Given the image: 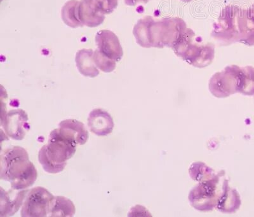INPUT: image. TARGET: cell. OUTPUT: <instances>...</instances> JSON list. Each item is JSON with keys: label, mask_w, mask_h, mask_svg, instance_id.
Listing matches in <instances>:
<instances>
[{"label": "cell", "mask_w": 254, "mask_h": 217, "mask_svg": "<svg viewBox=\"0 0 254 217\" xmlns=\"http://www.w3.org/2000/svg\"><path fill=\"white\" fill-rule=\"evenodd\" d=\"M149 1H150V0H125V3H126L127 5L133 6L140 3H147V2Z\"/></svg>", "instance_id": "23"}, {"label": "cell", "mask_w": 254, "mask_h": 217, "mask_svg": "<svg viewBox=\"0 0 254 217\" xmlns=\"http://www.w3.org/2000/svg\"><path fill=\"white\" fill-rule=\"evenodd\" d=\"M187 24L179 17H166L159 20L146 16L133 27L136 42L143 48H173L182 38Z\"/></svg>", "instance_id": "1"}, {"label": "cell", "mask_w": 254, "mask_h": 217, "mask_svg": "<svg viewBox=\"0 0 254 217\" xmlns=\"http://www.w3.org/2000/svg\"><path fill=\"white\" fill-rule=\"evenodd\" d=\"M100 6L105 14L113 12L119 4V0H98Z\"/></svg>", "instance_id": "22"}, {"label": "cell", "mask_w": 254, "mask_h": 217, "mask_svg": "<svg viewBox=\"0 0 254 217\" xmlns=\"http://www.w3.org/2000/svg\"><path fill=\"white\" fill-rule=\"evenodd\" d=\"M12 190L4 192L1 189V217H11L17 213L23 205L25 198L29 190Z\"/></svg>", "instance_id": "13"}, {"label": "cell", "mask_w": 254, "mask_h": 217, "mask_svg": "<svg viewBox=\"0 0 254 217\" xmlns=\"http://www.w3.org/2000/svg\"><path fill=\"white\" fill-rule=\"evenodd\" d=\"M54 196L47 189L36 187L29 191L22 205V217L49 216L50 208Z\"/></svg>", "instance_id": "8"}, {"label": "cell", "mask_w": 254, "mask_h": 217, "mask_svg": "<svg viewBox=\"0 0 254 217\" xmlns=\"http://www.w3.org/2000/svg\"><path fill=\"white\" fill-rule=\"evenodd\" d=\"M94 61L97 68L104 73L113 72L117 66L115 61L108 58L99 49L95 50L94 52Z\"/></svg>", "instance_id": "21"}, {"label": "cell", "mask_w": 254, "mask_h": 217, "mask_svg": "<svg viewBox=\"0 0 254 217\" xmlns=\"http://www.w3.org/2000/svg\"><path fill=\"white\" fill-rule=\"evenodd\" d=\"M90 131L99 136H105L113 131L115 124L113 118L107 111L101 108L93 109L88 118Z\"/></svg>", "instance_id": "12"}, {"label": "cell", "mask_w": 254, "mask_h": 217, "mask_svg": "<svg viewBox=\"0 0 254 217\" xmlns=\"http://www.w3.org/2000/svg\"><path fill=\"white\" fill-rule=\"evenodd\" d=\"M38 177L35 165L29 161L28 152L15 146L4 150L1 155V180L11 183L14 190H24L33 186Z\"/></svg>", "instance_id": "2"}, {"label": "cell", "mask_w": 254, "mask_h": 217, "mask_svg": "<svg viewBox=\"0 0 254 217\" xmlns=\"http://www.w3.org/2000/svg\"><path fill=\"white\" fill-rule=\"evenodd\" d=\"M195 33L191 29H186L182 38L173 49L175 54L196 68H203L212 63L215 56L214 45L212 43L193 42Z\"/></svg>", "instance_id": "5"}, {"label": "cell", "mask_w": 254, "mask_h": 217, "mask_svg": "<svg viewBox=\"0 0 254 217\" xmlns=\"http://www.w3.org/2000/svg\"><path fill=\"white\" fill-rule=\"evenodd\" d=\"M95 43L100 51L117 62L124 56L122 48L119 37L115 33L107 29L98 31L95 35Z\"/></svg>", "instance_id": "10"}, {"label": "cell", "mask_w": 254, "mask_h": 217, "mask_svg": "<svg viewBox=\"0 0 254 217\" xmlns=\"http://www.w3.org/2000/svg\"><path fill=\"white\" fill-rule=\"evenodd\" d=\"M240 9L237 6L229 5L222 10L213 27L211 35L213 38L225 45L239 42L238 14Z\"/></svg>", "instance_id": "6"}, {"label": "cell", "mask_w": 254, "mask_h": 217, "mask_svg": "<svg viewBox=\"0 0 254 217\" xmlns=\"http://www.w3.org/2000/svg\"><path fill=\"white\" fill-rule=\"evenodd\" d=\"M240 70L237 65L228 66L213 75L208 84L211 94L217 98H225L238 93Z\"/></svg>", "instance_id": "7"}, {"label": "cell", "mask_w": 254, "mask_h": 217, "mask_svg": "<svg viewBox=\"0 0 254 217\" xmlns=\"http://www.w3.org/2000/svg\"><path fill=\"white\" fill-rule=\"evenodd\" d=\"M181 1L186 2V3H188V2H190V1H192V0H181Z\"/></svg>", "instance_id": "24"}, {"label": "cell", "mask_w": 254, "mask_h": 217, "mask_svg": "<svg viewBox=\"0 0 254 217\" xmlns=\"http://www.w3.org/2000/svg\"><path fill=\"white\" fill-rule=\"evenodd\" d=\"M241 204V199L237 190L228 187L220 199L216 209L224 214H233L240 209Z\"/></svg>", "instance_id": "16"}, {"label": "cell", "mask_w": 254, "mask_h": 217, "mask_svg": "<svg viewBox=\"0 0 254 217\" xmlns=\"http://www.w3.org/2000/svg\"><path fill=\"white\" fill-rule=\"evenodd\" d=\"M76 141L64 130H53L50 134L49 142L43 146L38 154V160L47 173L57 174L67 165V161L73 157L76 150Z\"/></svg>", "instance_id": "3"}, {"label": "cell", "mask_w": 254, "mask_h": 217, "mask_svg": "<svg viewBox=\"0 0 254 217\" xmlns=\"http://www.w3.org/2000/svg\"><path fill=\"white\" fill-rule=\"evenodd\" d=\"M59 127L64 130L75 140L79 145H85L87 142L89 134L82 122L75 119H66L61 121Z\"/></svg>", "instance_id": "15"}, {"label": "cell", "mask_w": 254, "mask_h": 217, "mask_svg": "<svg viewBox=\"0 0 254 217\" xmlns=\"http://www.w3.org/2000/svg\"><path fill=\"white\" fill-rule=\"evenodd\" d=\"M238 93L247 96L254 95V68L240 67Z\"/></svg>", "instance_id": "19"}, {"label": "cell", "mask_w": 254, "mask_h": 217, "mask_svg": "<svg viewBox=\"0 0 254 217\" xmlns=\"http://www.w3.org/2000/svg\"><path fill=\"white\" fill-rule=\"evenodd\" d=\"M79 2L78 0H69L63 6L61 12L63 22L72 28L84 26L79 19Z\"/></svg>", "instance_id": "18"}, {"label": "cell", "mask_w": 254, "mask_h": 217, "mask_svg": "<svg viewBox=\"0 0 254 217\" xmlns=\"http://www.w3.org/2000/svg\"><path fill=\"white\" fill-rule=\"evenodd\" d=\"M75 62L79 72L83 76L94 78L98 76L99 71L94 61V51L92 49L79 50L76 54Z\"/></svg>", "instance_id": "14"}, {"label": "cell", "mask_w": 254, "mask_h": 217, "mask_svg": "<svg viewBox=\"0 0 254 217\" xmlns=\"http://www.w3.org/2000/svg\"><path fill=\"white\" fill-rule=\"evenodd\" d=\"M189 173L192 180L199 182L210 180L216 175L212 168L202 162L192 163L189 169Z\"/></svg>", "instance_id": "20"}, {"label": "cell", "mask_w": 254, "mask_h": 217, "mask_svg": "<svg viewBox=\"0 0 254 217\" xmlns=\"http://www.w3.org/2000/svg\"><path fill=\"white\" fill-rule=\"evenodd\" d=\"M224 171L216 174L214 178L199 182L189 194L190 205L198 211H212L216 208L227 187L228 180L224 178Z\"/></svg>", "instance_id": "4"}, {"label": "cell", "mask_w": 254, "mask_h": 217, "mask_svg": "<svg viewBox=\"0 0 254 217\" xmlns=\"http://www.w3.org/2000/svg\"><path fill=\"white\" fill-rule=\"evenodd\" d=\"M78 15L83 26L95 27L103 23L106 14L102 10L98 0H80Z\"/></svg>", "instance_id": "11"}, {"label": "cell", "mask_w": 254, "mask_h": 217, "mask_svg": "<svg viewBox=\"0 0 254 217\" xmlns=\"http://www.w3.org/2000/svg\"><path fill=\"white\" fill-rule=\"evenodd\" d=\"M76 213L74 203L63 196H54L50 208L49 217H71Z\"/></svg>", "instance_id": "17"}, {"label": "cell", "mask_w": 254, "mask_h": 217, "mask_svg": "<svg viewBox=\"0 0 254 217\" xmlns=\"http://www.w3.org/2000/svg\"><path fill=\"white\" fill-rule=\"evenodd\" d=\"M28 120V116L23 109H12L1 114V125L10 138L22 140L30 129Z\"/></svg>", "instance_id": "9"}]
</instances>
